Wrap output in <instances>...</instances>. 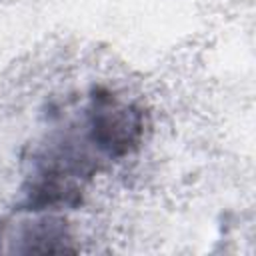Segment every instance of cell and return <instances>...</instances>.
Wrapping results in <instances>:
<instances>
[{"label":"cell","mask_w":256,"mask_h":256,"mask_svg":"<svg viewBox=\"0 0 256 256\" xmlns=\"http://www.w3.org/2000/svg\"><path fill=\"white\" fill-rule=\"evenodd\" d=\"M144 130L146 114L140 106L106 88L92 90L84 108L82 132L106 162L132 154L142 144Z\"/></svg>","instance_id":"1"},{"label":"cell","mask_w":256,"mask_h":256,"mask_svg":"<svg viewBox=\"0 0 256 256\" xmlns=\"http://www.w3.org/2000/svg\"><path fill=\"white\" fill-rule=\"evenodd\" d=\"M20 218L0 224V244L12 242L6 252L62 254L74 252L66 220L48 210H18Z\"/></svg>","instance_id":"2"}]
</instances>
